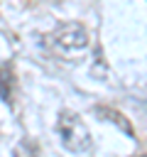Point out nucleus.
I'll return each mask as SVG.
<instances>
[{
	"label": "nucleus",
	"instance_id": "nucleus-1",
	"mask_svg": "<svg viewBox=\"0 0 147 157\" xmlns=\"http://www.w3.org/2000/svg\"><path fill=\"white\" fill-rule=\"evenodd\" d=\"M56 128H59L61 145H64L69 152H74V155H83V152H88V150L93 147L91 132H88V128L83 125V120H81L76 113L64 110V113L59 115Z\"/></svg>",
	"mask_w": 147,
	"mask_h": 157
},
{
	"label": "nucleus",
	"instance_id": "nucleus-2",
	"mask_svg": "<svg viewBox=\"0 0 147 157\" xmlns=\"http://www.w3.org/2000/svg\"><path fill=\"white\" fill-rule=\"evenodd\" d=\"M54 44L56 49H61L64 54H76L83 52L88 47V32L83 25L78 22H66L54 32Z\"/></svg>",
	"mask_w": 147,
	"mask_h": 157
},
{
	"label": "nucleus",
	"instance_id": "nucleus-3",
	"mask_svg": "<svg viewBox=\"0 0 147 157\" xmlns=\"http://www.w3.org/2000/svg\"><path fill=\"white\" fill-rule=\"evenodd\" d=\"M98 113H103V118H110L115 125H120L125 135H132V128H130V123H127V120H125L120 113H115V110H110V108H98Z\"/></svg>",
	"mask_w": 147,
	"mask_h": 157
}]
</instances>
